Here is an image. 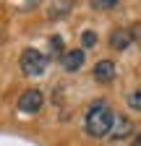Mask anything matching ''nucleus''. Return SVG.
<instances>
[{
  "label": "nucleus",
  "instance_id": "nucleus-3",
  "mask_svg": "<svg viewBox=\"0 0 141 146\" xmlns=\"http://www.w3.org/2000/svg\"><path fill=\"white\" fill-rule=\"evenodd\" d=\"M45 104V94L39 89H26L24 94L19 97V110L24 115H34V112H39Z\"/></svg>",
  "mask_w": 141,
  "mask_h": 146
},
{
  "label": "nucleus",
  "instance_id": "nucleus-9",
  "mask_svg": "<svg viewBox=\"0 0 141 146\" xmlns=\"http://www.w3.org/2000/svg\"><path fill=\"white\" fill-rule=\"evenodd\" d=\"M94 11H107V8H115V5H120V0H92L89 3Z\"/></svg>",
  "mask_w": 141,
  "mask_h": 146
},
{
  "label": "nucleus",
  "instance_id": "nucleus-5",
  "mask_svg": "<svg viewBox=\"0 0 141 146\" xmlns=\"http://www.w3.org/2000/svg\"><path fill=\"white\" fill-rule=\"evenodd\" d=\"M84 58H86V55H84V50H68V52H63V68L68 70V73H76L81 65H84Z\"/></svg>",
  "mask_w": 141,
  "mask_h": 146
},
{
  "label": "nucleus",
  "instance_id": "nucleus-2",
  "mask_svg": "<svg viewBox=\"0 0 141 146\" xmlns=\"http://www.w3.org/2000/svg\"><path fill=\"white\" fill-rule=\"evenodd\" d=\"M19 65H21V73H24V76H42L45 68H47V55L39 52V50H34V47H26L21 52Z\"/></svg>",
  "mask_w": 141,
  "mask_h": 146
},
{
  "label": "nucleus",
  "instance_id": "nucleus-13",
  "mask_svg": "<svg viewBox=\"0 0 141 146\" xmlns=\"http://www.w3.org/2000/svg\"><path fill=\"white\" fill-rule=\"evenodd\" d=\"M131 146H141V133H136V138L131 141Z\"/></svg>",
  "mask_w": 141,
  "mask_h": 146
},
{
  "label": "nucleus",
  "instance_id": "nucleus-1",
  "mask_svg": "<svg viewBox=\"0 0 141 146\" xmlns=\"http://www.w3.org/2000/svg\"><path fill=\"white\" fill-rule=\"evenodd\" d=\"M112 125H115V115H112L110 104L104 102V99L94 102L89 110H86L84 128H86V133H89V136H94V138H104V136H110Z\"/></svg>",
  "mask_w": 141,
  "mask_h": 146
},
{
  "label": "nucleus",
  "instance_id": "nucleus-4",
  "mask_svg": "<svg viewBox=\"0 0 141 146\" xmlns=\"http://www.w3.org/2000/svg\"><path fill=\"white\" fill-rule=\"evenodd\" d=\"M131 44H133V36H131V29H115V31L110 34V47H112V50L123 52V50H128Z\"/></svg>",
  "mask_w": 141,
  "mask_h": 146
},
{
  "label": "nucleus",
  "instance_id": "nucleus-10",
  "mask_svg": "<svg viewBox=\"0 0 141 146\" xmlns=\"http://www.w3.org/2000/svg\"><path fill=\"white\" fill-rule=\"evenodd\" d=\"M97 44V34L94 31H84L81 34V50H89V47H94Z\"/></svg>",
  "mask_w": 141,
  "mask_h": 146
},
{
  "label": "nucleus",
  "instance_id": "nucleus-11",
  "mask_svg": "<svg viewBox=\"0 0 141 146\" xmlns=\"http://www.w3.org/2000/svg\"><path fill=\"white\" fill-rule=\"evenodd\" d=\"M50 44H52V52H55V55H63V39H60V36H52Z\"/></svg>",
  "mask_w": 141,
  "mask_h": 146
},
{
  "label": "nucleus",
  "instance_id": "nucleus-7",
  "mask_svg": "<svg viewBox=\"0 0 141 146\" xmlns=\"http://www.w3.org/2000/svg\"><path fill=\"white\" fill-rule=\"evenodd\" d=\"M112 128H115V131H112L110 136H112L115 141H120V138H128V136L133 133V123H131L126 115H120V117L115 120V125H112Z\"/></svg>",
  "mask_w": 141,
  "mask_h": 146
},
{
  "label": "nucleus",
  "instance_id": "nucleus-6",
  "mask_svg": "<svg viewBox=\"0 0 141 146\" xmlns=\"http://www.w3.org/2000/svg\"><path fill=\"white\" fill-rule=\"evenodd\" d=\"M94 78H97L99 84H110V81L115 78V63H112V60H99V63L94 65Z\"/></svg>",
  "mask_w": 141,
  "mask_h": 146
},
{
  "label": "nucleus",
  "instance_id": "nucleus-8",
  "mask_svg": "<svg viewBox=\"0 0 141 146\" xmlns=\"http://www.w3.org/2000/svg\"><path fill=\"white\" fill-rule=\"evenodd\" d=\"M128 107L133 110V112H141V89H136V91L128 94Z\"/></svg>",
  "mask_w": 141,
  "mask_h": 146
},
{
  "label": "nucleus",
  "instance_id": "nucleus-12",
  "mask_svg": "<svg viewBox=\"0 0 141 146\" xmlns=\"http://www.w3.org/2000/svg\"><path fill=\"white\" fill-rule=\"evenodd\" d=\"M131 36H133V42L141 47V24H133L131 26Z\"/></svg>",
  "mask_w": 141,
  "mask_h": 146
}]
</instances>
